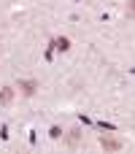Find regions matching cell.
<instances>
[{
    "mask_svg": "<svg viewBox=\"0 0 135 154\" xmlns=\"http://www.w3.org/2000/svg\"><path fill=\"white\" fill-rule=\"evenodd\" d=\"M100 146H103L106 152H116V149H122V141H119V138H111V135H103V138H100Z\"/></svg>",
    "mask_w": 135,
    "mask_h": 154,
    "instance_id": "cell-1",
    "label": "cell"
},
{
    "mask_svg": "<svg viewBox=\"0 0 135 154\" xmlns=\"http://www.w3.org/2000/svg\"><path fill=\"white\" fill-rule=\"evenodd\" d=\"M14 100V89L11 87H0V106H8Z\"/></svg>",
    "mask_w": 135,
    "mask_h": 154,
    "instance_id": "cell-2",
    "label": "cell"
},
{
    "mask_svg": "<svg viewBox=\"0 0 135 154\" xmlns=\"http://www.w3.org/2000/svg\"><path fill=\"white\" fill-rule=\"evenodd\" d=\"M19 89H22L24 95H35L38 84H35V81H19Z\"/></svg>",
    "mask_w": 135,
    "mask_h": 154,
    "instance_id": "cell-3",
    "label": "cell"
},
{
    "mask_svg": "<svg viewBox=\"0 0 135 154\" xmlns=\"http://www.w3.org/2000/svg\"><path fill=\"white\" fill-rule=\"evenodd\" d=\"M54 49H60V51H68V49H70V41H68L65 35H60V38H54Z\"/></svg>",
    "mask_w": 135,
    "mask_h": 154,
    "instance_id": "cell-4",
    "label": "cell"
},
{
    "mask_svg": "<svg viewBox=\"0 0 135 154\" xmlns=\"http://www.w3.org/2000/svg\"><path fill=\"white\" fill-rule=\"evenodd\" d=\"M49 135H51V138H60V135H62V130H60V127H51V130H49Z\"/></svg>",
    "mask_w": 135,
    "mask_h": 154,
    "instance_id": "cell-5",
    "label": "cell"
}]
</instances>
